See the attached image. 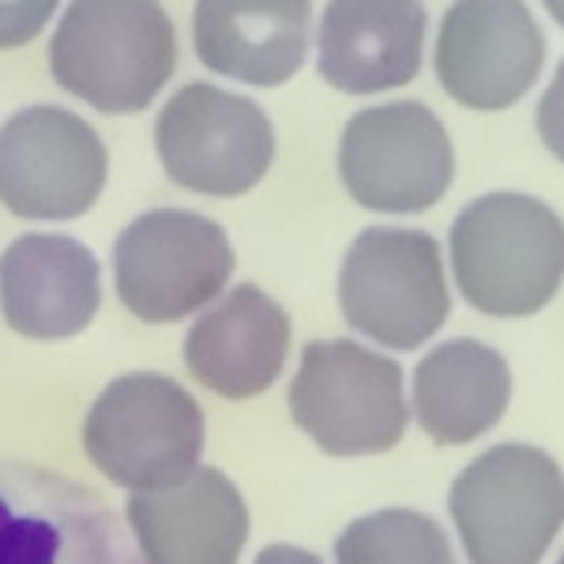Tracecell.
Returning <instances> with one entry per match:
<instances>
[{
    "mask_svg": "<svg viewBox=\"0 0 564 564\" xmlns=\"http://www.w3.org/2000/svg\"><path fill=\"white\" fill-rule=\"evenodd\" d=\"M177 68V34L159 4L79 0L50 42V72L102 113H140Z\"/></svg>",
    "mask_w": 564,
    "mask_h": 564,
    "instance_id": "cell-1",
    "label": "cell"
},
{
    "mask_svg": "<svg viewBox=\"0 0 564 564\" xmlns=\"http://www.w3.org/2000/svg\"><path fill=\"white\" fill-rule=\"evenodd\" d=\"M561 215L523 193L470 199L452 223L459 294L486 316H531L561 286Z\"/></svg>",
    "mask_w": 564,
    "mask_h": 564,
    "instance_id": "cell-2",
    "label": "cell"
},
{
    "mask_svg": "<svg viewBox=\"0 0 564 564\" xmlns=\"http://www.w3.org/2000/svg\"><path fill=\"white\" fill-rule=\"evenodd\" d=\"M84 452L113 486L154 494L185 481L204 452V411L162 372H124L90 403Z\"/></svg>",
    "mask_w": 564,
    "mask_h": 564,
    "instance_id": "cell-3",
    "label": "cell"
},
{
    "mask_svg": "<svg viewBox=\"0 0 564 564\" xmlns=\"http://www.w3.org/2000/svg\"><path fill=\"white\" fill-rule=\"evenodd\" d=\"M406 395L399 361L350 339H316L290 384V417L327 456H380L403 441Z\"/></svg>",
    "mask_w": 564,
    "mask_h": 564,
    "instance_id": "cell-4",
    "label": "cell"
},
{
    "mask_svg": "<svg viewBox=\"0 0 564 564\" xmlns=\"http://www.w3.org/2000/svg\"><path fill=\"white\" fill-rule=\"evenodd\" d=\"M452 520L470 564H539L561 531V470L531 444H497L456 478Z\"/></svg>",
    "mask_w": 564,
    "mask_h": 564,
    "instance_id": "cell-5",
    "label": "cell"
},
{
    "mask_svg": "<svg viewBox=\"0 0 564 564\" xmlns=\"http://www.w3.org/2000/svg\"><path fill=\"white\" fill-rule=\"evenodd\" d=\"M339 305L354 332L391 350H414L448 321L441 245L422 230L369 226L347 249Z\"/></svg>",
    "mask_w": 564,
    "mask_h": 564,
    "instance_id": "cell-6",
    "label": "cell"
},
{
    "mask_svg": "<svg viewBox=\"0 0 564 564\" xmlns=\"http://www.w3.org/2000/svg\"><path fill=\"white\" fill-rule=\"evenodd\" d=\"M234 249L218 223L196 212L159 207L132 218L113 245L117 297L148 324H174L223 294Z\"/></svg>",
    "mask_w": 564,
    "mask_h": 564,
    "instance_id": "cell-7",
    "label": "cell"
},
{
    "mask_svg": "<svg viewBox=\"0 0 564 564\" xmlns=\"http://www.w3.org/2000/svg\"><path fill=\"white\" fill-rule=\"evenodd\" d=\"M0 564H140V553L87 486L0 459Z\"/></svg>",
    "mask_w": 564,
    "mask_h": 564,
    "instance_id": "cell-8",
    "label": "cell"
},
{
    "mask_svg": "<svg viewBox=\"0 0 564 564\" xmlns=\"http://www.w3.org/2000/svg\"><path fill=\"white\" fill-rule=\"evenodd\" d=\"M154 148L181 188L230 199L257 188L271 170L275 129L252 98L215 84H185L162 106Z\"/></svg>",
    "mask_w": 564,
    "mask_h": 564,
    "instance_id": "cell-9",
    "label": "cell"
},
{
    "mask_svg": "<svg viewBox=\"0 0 564 564\" xmlns=\"http://www.w3.org/2000/svg\"><path fill=\"white\" fill-rule=\"evenodd\" d=\"M339 177L369 212L414 215L452 188L456 151L430 106H372L354 113L343 129Z\"/></svg>",
    "mask_w": 564,
    "mask_h": 564,
    "instance_id": "cell-10",
    "label": "cell"
},
{
    "mask_svg": "<svg viewBox=\"0 0 564 564\" xmlns=\"http://www.w3.org/2000/svg\"><path fill=\"white\" fill-rule=\"evenodd\" d=\"M106 170L98 132L61 106H26L0 124V204L20 218L87 215L102 196Z\"/></svg>",
    "mask_w": 564,
    "mask_h": 564,
    "instance_id": "cell-11",
    "label": "cell"
},
{
    "mask_svg": "<svg viewBox=\"0 0 564 564\" xmlns=\"http://www.w3.org/2000/svg\"><path fill=\"white\" fill-rule=\"evenodd\" d=\"M545 61V39L523 4L463 0L444 12L436 34V79L459 106L508 109L531 90Z\"/></svg>",
    "mask_w": 564,
    "mask_h": 564,
    "instance_id": "cell-12",
    "label": "cell"
},
{
    "mask_svg": "<svg viewBox=\"0 0 564 564\" xmlns=\"http://www.w3.org/2000/svg\"><path fill=\"white\" fill-rule=\"evenodd\" d=\"M140 564H238L249 539V508L230 478L196 467L185 481L129 497Z\"/></svg>",
    "mask_w": 564,
    "mask_h": 564,
    "instance_id": "cell-13",
    "label": "cell"
},
{
    "mask_svg": "<svg viewBox=\"0 0 564 564\" xmlns=\"http://www.w3.org/2000/svg\"><path fill=\"white\" fill-rule=\"evenodd\" d=\"M102 305V271L65 234H23L0 257V313L26 339H72Z\"/></svg>",
    "mask_w": 564,
    "mask_h": 564,
    "instance_id": "cell-14",
    "label": "cell"
},
{
    "mask_svg": "<svg viewBox=\"0 0 564 564\" xmlns=\"http://www.w3.org/2000/svg\"><path fill=\"white\" fill-rule=\"evenodd\" d=\"M425 8L411 0H335L324 8L316 68L347 95L403 87L422 72Z\"/></svg>",
    "mask_w": 564,
    "mask_h": 564,
    "instance_id": "cell-15",
    "label": "cell"
},
{
    "mask_svg": "<svg viewBox=\"0 0 564 564\" xmlns=\"http://www.w3.org/2000/svg\"><path fill=\"white\" fill-rule=\"evenodd\" d=\"M290 350V316L257 282H241L193 324L188 372L223 399H252L279 380Z\"/></svg>",
    "mask_w": 564,
    "mask_h": 564,
    "instance_id": "cell-16",
    "label": "cell"
},
{
    "mask_svg": "<svg viewBox=\"0 0 564 564\" xmlns=\"http://www.w3.org/2000/svg\"><path fill=\"white\" fill-rule=\"evenodd\" d=\"M308 31L305 0H204L193 12L196 57L252 87L286 84L305 65Z\"/></svg>",
    "mask_w": 564,
    "mask_h": 564,
    "instance_id": "cell-17",
    "label": "cell"
},
{
    "mask_svg": "<svg viewBox=\"0 0 564 564\" xmlns=\"http://www.w3.org/2000/svg\"><path fill=\"white\" fill-rule=\"evenodd\" d=\"M508 399V361L478 339L444 343L414 372V414L436 444L478 441L505 417Z\"/></svg>",
    "mask_w": 564,
    "mask_h": 564,
    "instance_id": "cell-18",
    "label": "cell"
},
{
    "mask_svg": "<svg viewBox=\"0 0 564 564\" xmlns=\"http://www.w3.org/2000/svg\"><path fill=\"white\" fill-rule=\"evenodd\" d=\"M339 564H456L441 523L411 508H384L354 520L335 542Z\"/></svg>",
    "mask_w": 564,
    "mask_h": 564,
    "instance_id": "cell-19",
    "label": "cell"
},
{
    "mask_svg": "<svg viewBox=\"0 0 564 564\" xmlns=\"http://www.w3.org/2000/svg\"><path fill=\"white\" fill-rule=\"evenodd\" d=\"M50 15H53L50 0H42V4H0V50L34 39Z\"/></svg>",
    "mask_w": 564,
    "mask_h": 564,
    "instance_id": "cell-20",
    "label": "cell"
},
{
    "mask_svg": "<svg viewBox=\"0 0 564 564\" xmlns=\"http://www.w3.org/2000/svg\"><path fill=\"white\" fill-rule=\"evenodd\" d=\"M257 564H324V561L308 550H297V545H268V550H260Z\"/></svg>",
    "mask_w": 564,
    "mask_h": 564,
    "instance_id": "cell-21",
    "label": "cell"
}]
</instances>
